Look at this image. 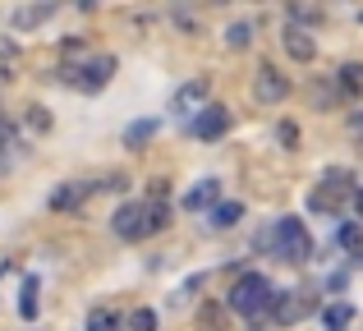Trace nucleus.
Masks as SVG:
<instances>
[{
    "mask_svg": "<svg viewBox=\"0 0 363 331\" xmlns=\"http://www.w3.org/2000/svg\"><path fill=\"white\" fill-rule=\"evenodd\" d=\"M240 216H244L240 203H216V207H212V225H216V230H230V225H240Z\"/></svg>",
    "mask_w": 363,
    "mask_h": 331,
    "instance_id": "obj_13",
    "label": "nucleus"
},
{
    "mask_svg": "<svg viewBox=\"0 0 363 331\" xmlns=\"http://www.w3.org/2000/svg\"><path fill=\"white\" fill-rule=\"evenodd\" d=\"M359 23H363V9H359Z\"/></svg>",
    "mask_w": 363,
    "mask_h": 331,
    "instance_id": "obj_28",
    "label": "nucleus"
},
{
    "mask_svg": "<svg viewBox=\"0 0 363 331\" xmlns=\"http://www.w3.org/2000/svg\"><path fill=\"white\" fill-rule=\"evenodd\" d=\"M354 212H359V221H363V189H354Z\"/></svg>",
    "mask_w": 363,
    "mask_h": 331,
    "instance_id": "obj_27",
    "label": "nucleus"
},
{
    "mask_svg": "<svg viewBox=\"0 0 363 331\" xmlns=\"http://www.w3.org/2000/svg\"><path fill=\"white\" fill-rule=\"evenodd\" d=\"M225 42H230V46H248V42H253V23H230Z\"/></svg>",
    "mask_w": 363,
    "mask_h": 331,
    "instance_id": "obj_20",
    "label": "nucleus"
},
{
    "mask_svg": "<svg viewBox=\"0 0 363 331\" xmlns=\"http://www.w3.org/2000/svg\"><path fill=\"white\" fill-rule=\"evenodd\" d=\"M88 327H92V331H111V327H116V313H92Z\"/></svg>",
    "mask_w": 363,
    "mask_h": 331,
    "instance_id": "obj_23",
    "label": "nucleus"
},
{
    "mask_svg": "<svg viewBox=\"0 0 363 331\" xmlns=\"http://www.w3.org/2000/svg\"><path fill=\"white\" fill-rule=\"evenodd\" d=\"M285 92H290L285 74H276V69H257V83H253V97H257V101H285Z\"/></svg>",
    "mask_w": 363,
    "mask_h": 331,
    "instance_id": "obj_6",
    "label": "nucleus"
},
{
    "mask_svg": "<svg viewBox=\"0 0 363 331\" xmlns=\"http://www.w3.org/2000/svg\"><path fill=\"white\" fill-rule=\"evenodd\" d=\"M207 92H212V83H207V79H189L184 88L175 92V111H179V116H194V111H203Z\"/></svg>",
    "mask_w": 363,
    "mask_h": 331,
    "instance_id": "obj_5",
    "label": "nucleus"
},
{
    "mask_svg": "<svg viewBox=\"0 0 363 331\" xmlns=\"http://www.w3.org/2000/svg\"><path fill=\"white\" fill-rule=\"evenodd\" d=\"M111 230L120 235V240H143V203H124L116 216H111Z\"/></svg>",
    "mask_w": 363,
    "mask_h": 331,
    "instance_id": "obj_4",
    "label": "nucleus"
},
{
    "mask_svg": "<svg viewBox=\"0 0 363 331\" xmlns=\"http://www.w3.org/2000/svg\"><path fill=\"white\" fill-rule=\"evenodd\" d=\"M28 129H33V134H46V129H51V116H46L42 106H33V116H28Z\"/></svg>",
    "mask_w": 363,
    "mask_h": 331,
    "instance_id": "obj_22",
    "label": "nucleus"
},
{
    "mask_svg": "<svg viewBox=\"0 0 363 331\" xmlns=\"http://www.w3.org/2000/svg\"><path fill=\"white\" fill-rule=\"evenodd\" d=\"M272 295H276L272 281H267L262 271H248V276L235 281V290H230V308H235L240 318H257L267 304H272Z\"/></svg>",
    "mask_w": 363,
    "mask_h": 331,
    "instance_id": "obj_1",
    "label": "nucleus"
},
{
    "mask_svg": "<svg viewBox=\"0 0 363 331\" xmlns=\"http://www.w3.org/2000/svg\"><path fill=\"white\" fill-rule=\"evenodd\" d=\"M83 193H88V184H65V189H55V193H51V207H55V212H65V207H79Z\"/></svg>",
    "mask_w": 363,
    "mask_h": 331,
    "instance_id": "obj_12",
    "label": "nucleus"
},
{
    "mask_svg": "<svg viewBox=\"0 0 363 331\" xmlns=\"http://www.w3.org/2000/svg\"><path fill=\"white\" fill-rule=\"evenodd\" d=\"M267 308H272V313L281 318V322H299V318L308 313V299H303V295H290V299H276V295H272V304H267Z\"/></svg>",
    "mask_w": 363,
    "mask_h": 331,
    "instance_id": "obj_10",
    "label": "nucleus"
},
{
    "mask_svg": "<svg viewBox=\"0 0 363 331\" xmlns=\"http://www.w3.org/2000/svg\"><path fill=\"white\" fill-rule=\"evenodd\" d=\"M340 88L363 97V64H345V69H340Z\"/></svg>",
    "mask_w": 363,
    "mask_h": 331,
    "instance_id": "obj_19",
    "label": "nucleus"
},
{
    "mask_svg": "<svg viewBox=\"0 0 363 331\" xmlns=\"http://www.w3.org/2000/svg\"><path fill=\"white\" fill-rule=\"evenodd\" d=\"M129 327L133 331H157V313H152V308H138V313L129 318Z\"/></svg>",
    "mask_w": 363,
    "mask_h": 331,
    "instance_id": "obj_21",
    "label": "nucleus"
},
{
    "mask_svg": "<svg viewBox=\"0 0 363 331\" xmlns=\"http://www.w3.org/2000/svg\"><path fill=\"white\" fill-rule=\"evenodd\" d=\"M18 313H23L28 322L37 318V281H33V276L23 281V295H18Z\"/></svg>",
    "mask_w": 363,
    "mask_h": 331,
    "instance_id": "obj_17",
    "label": "nucleus"
},
{
    "mask_svg": "<svg viewBox=\"0 0 363 331\" xmlns=\"http://www.w3.org/2000/svg\"><path fill=\"white\" fill-rule=\"evenodd\" d=\"M276 253H281L285 262H308L313 258V240H308L299 216H281V221H276Z\"/></svg>",
    "mask_w": 363,
    "mask_h": 331,
    "instance_id": "obj_2",
    "label": "nucleus"
},
{
    "mask_svg": "<svg viewBox=\"0 0 363 331\" xmlns=\"http://www.w3.org/2000/svg\"><path fill=\"white\" fill-rule=\"evenodd\" d=\"M350 134H354L359 143H363V111H354V120H350Z\"/></svg>",
    "mask_w": 363,
    "mask_h": 331,
    "instance_id": "obj_26",
    "label": "nucleus"
},
{
    "mask_svg": "<svg viewBox=\"0 0 363 331\" xmlns=\"http://www.w3.org/2000/svg\"><path fill=\"white\" fill-rule=\"evenodd\" d=\"M51 14H55V5H23V9H14V28H37Z\"/></svg>",
    "mask_w": 363,
    "mask_h": 331,
    "instance_id": "obj_11",
    "label": "nucleus"
},
{
    "mask_svg": "<svg viewBox=\"0 0 363 331\" xmlns=\"http://www.w3.org/2000/svg\"><path fill=\"white\" fill-rule=\"evenodd\" d=\"M290 14H294V18H322V9H308V5H294Z\"/></svg>",
    "mask_w": 363,
    "mask_h": 331,
    "instance_id": "obj_25",
    "label": "nucleus"
},
{
    "mask_svg": "<svg viewBox=\"0 0 363 331\" xmlns=\"http://www.w3.org/2000/svg\"><path fill=\"white\" fill-rule=\"evenodd\" d=\"M216 198H221V184H216V179H203V184H194L184 193V207L189 212H203V207H212Z\"/></svg>",
    "mask_w": 363,
    "mask_h": 331,
    "instance_id": "obj_9",
    "label": "nucleus"
},
{
    "mask_svg": "<svg viewBox=\"0 0 363 331\" xmlns=\"http://www.w3.org/2000/svg\"><path fill=\"white\" fill-rule=\"evenodd\" d=\"M166 221H170V207H166V203H152V207H143V230H147V235L166 230Z\"/></svg>",
    "mask_w": 363,
    "mask_h": 331,
    "instance_id": "obj_14",
    "label": "nucleus"
},
{
    "mask_svg": "<svg viewBox=\"0 0 363 331\" xmlns=\"http://www.w3.org/2000/svg\"><path fill=\"white\" fill-rule=\"evenodd\" d=\"M230 129V111L225 106H203L194 120V138H221Z\"/></svg>",
    "mask_w": 363,
    "mask_h": 331,
    "instance_id": "obj_3",
    "label": "nucleus"
},
{
    "mask_svg": "<svg viewBox=\"0 0 363 331\" xmlns=\"http://www.w3.org/2000/svg\"><path fill=\"white\" fill-rule=\"evenodd\" d=\"M281 42H285V55H290V60H303V64H308L313 55H318V42H313L308 33H299V28H285Z\"/></svg>",
    "mask_w": 363,
    "mask_h": 331,
    "instance_id": "obj_7",
    "label": "nucleus"
},
{
    "mask_svg": "<svg viewBox=\"0 0 363 331\" xmlns=\"http://www.w3.org/2000/svg\"><path fill=\"white\" fill-rule=\"evenodd\" d=\"M147 138H157V120H138V125L124 129V147H138V143H147Z\"/></svg>",
    "mask_w": 363,
    "mask_h": 331,
    "instance_id": "obj_16",
    "label": "nucleus"
},
{
    "mask_svg": "<svg viewBox=\"0 0 363 331\" xmlns=\"http://www.w3.org/2000/svg\"><path fill=\"white\" fill-rule=\"evenodd\" d=\"M111 69H116V60H111V55H92L88 64H83V79H79V88H101V83L111 79Z\"/></svg>",
    "mask_w": 363,
    "mask_h": 331,
    "instance_id": "obj_8",
    "label": "nucleus"
},
{
    "mask_svg": "<svg viewBox=\"0 0 363 331\" xmlns=\"http://www.w3.org/2000/svg\"><path fill=\"white\" fill-rule=\"evenodd\" d=\"M350 318H354V308H350V304H331L327 313H322V327H327V331H345Z\"/></svg>",
    "mask_w": 363,
    "mask_h": 331,
    "instance_id": "obj_15",
    "label": "nucleus"
},
{
    "mask_svg": "<svg viewBox=\"0 0 363 331\" xmlns=\"http://www.w3.org/2000/svg\"><path fill=\"white\" fill-rule=\"evenodd\" d=\"M345 170H327V175H322V184H327V189H345Z\"/></svg>",
    "mask_w": 363,
    "mask_h": 331,
    "instance_id": "obj_24",
    "label": "nucleus"
},
{
    "mask_svg": "<svg viewBox=\"0 0 363 331\" xmlns=\"http://www.w3.org/2000/svg\"><path fill=\"white\" fill-rule=\"evenodd\" d=\"M336 240H340V249H350V253H359V249H363V230H359L354 221H345V225H340V230H336Z\"/></svg>",
    "mask_w": 363,
    "mask_h": 331,
    "instance_id": "obj_18",
    "label": "nucleus"
}]
</instances>
